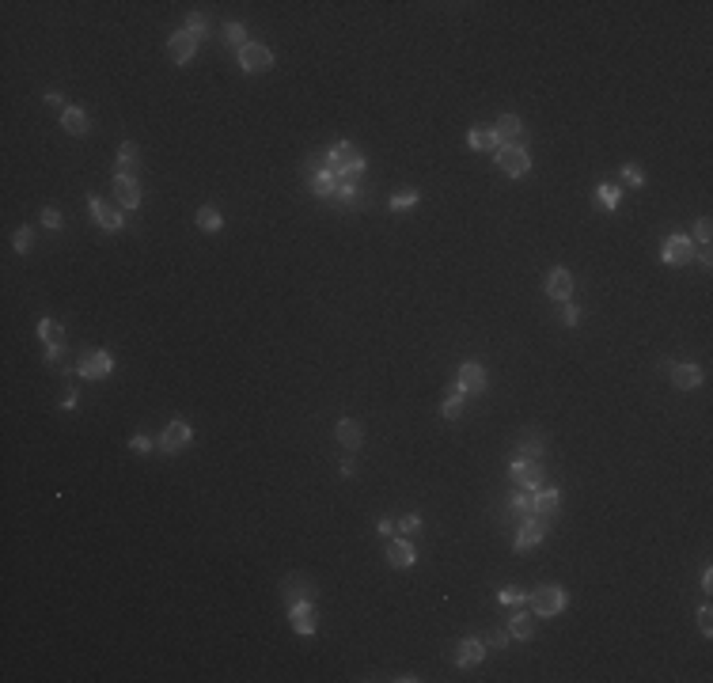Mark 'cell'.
I'll use <instances>...</instances> for the list:
<instances>
[{
  "label": "cell",
  "mask_w": 713,
  "mask_h": 683,
  "mask_svg": "<svg viewBox=\"0 0 713 683\" xmlns=\"http://www.w3.org/2000/svg\"><path fill=\"white\" fill-rule=\"evenodd\" d=\"M327 171H334V175H342L345 182H353L356 175L364 171V159H361V152H356L350 141H342V144H334V148H330Z\"/></svg>",
  "instance_id": "cell-1"
},
{
  "label": "cell",
  "mask_w": 713,
  "mask_h": 683,
  "mask_svg": "<svg viewBox=\"0 0 713 683\" xmlns=\"http://www.w3.org/2000/svg\"><path fill=\"white\" fill-rule=\"evenodd\" d=\"M508 471H513V482H516L520 490H539V486H542V463H539V460L520 456V460H516Z\"/></svg>",
  "instance_id": "cell-2"
},
{
  "label": "cell",
  "mask_w": 713,
  "mask_h": 683,
  "mask_svg": "<svg viewBox=\"0 0 713 683\" xmlns=\"http://www.w3.org/2000/svg\"><path fill=\"white\" fill-rule=\"evenodd\" d=\"M107 372H114V357H110L107 349L84 353V361H80V376H84V380H103Z\"/></svg>",
  "instance_id": "cell-3"
},
{
  "label": "cell",
  "mask_w": 713,
  "mask_h": 683,
  "mask_svg": "<svg viewBox=\"0 0 713 683\" xmlns=\"http://www.w3.org/2000/svg\"><path fill=\"white\" fill-rule=\"evenodd\" d=\"M565 607V592L562 589H554V585H547V589H539L531 596V612L539 615V619H547V615H558Z\"/></svg>",
  "instance_id": "cell-4"
},
{
  "label": "cell",
  "mask_w": 713,
  "mask_h": 683,
  "mask_svg": "<svg viewBox=\"0 0 713 683\" xmlns=\"http://www.w3.org/2000/svg\"><path fill=\"white\" fill-rule=\"evenodd\" d=\"M497 167L508 171V175H528L531 159H528V152H524L520 144H501L497 148Z\"/></svg>",
  "instance_id": "cell-5"
},
{
  "label": "cell",
  "mask_w": 713,
  "mask_h": 683,
  "mask_svg": "<svg viewBox=\"0 0 713 683\" xmlns=\"http://www.w3.org/2000/svg\"><path fill=\"white\" fill-rule=\"evenodd\" d=\"M273 65V53L266 50V46H255V42H247L239 50V69L243 72H266Z\"/></svg>",
  "instance_id": "cell-6"
},
{
  "label": "cell",
  "mask_w": 713,
  "mask_h": 683,
  "mask_svg": "<svg viewBox=\"0 0 713 683\" xmlns=\"http://www.w3.org/2000/svg\"><path fill=\"white\" fill-rule=\"evenodd\" d=\"M456 388L463 391V395H478V391H486V368L474 365V361H467V365L459 368V376H456Z\"/></svg>",
  "instance_id": "cell-7"
},
{
  "label": "cell",
  "mask_w": 713,
  "mask_h": 683,
  "mask_svg": "<svg viewBox=\"0 0 713 683\" xmlns=\"http://www.w3.org/2000/svg\"><path fill=\"white\" fill-rule=\"evenodd\" d=\"M691 254H694L691 236H671L668 247H664V262H671V266H683V262H691Z\"/></svg>",
  "instance_id": "cell-8"
},
{
  "label": "cell",
  "mask_w": 713,
  "mask_h": 683,
  "mask_svg": "<svg viewBox=\"0 0 713 683\" xmlns=\"http://www.w3.org/2000/svg\"><path fill=\"white\" fill-rule=\"evenodd\" d=\"M542 535H547V524H542V517L524 520V528L516 532V551H528V546L542 543Z\"/></svg>",
  "instance_id": "cell-9"
},
{
  "label": "cell",
  "mask_w": 713,
  "mask_h": 683,
  "mask_svg": "<svg viewBox=\"0 0 713 683\" xmlns=\"http://www.w3.org/2000/svg\"><path fill=\"white\" fill-rule=\"evenodd\" d=\"M167 50H171V58L178 65H186V61L194 58V50H198V35H190V31H178V35L167 42Z\"/></svg>",
  "instance_id": "cell-10"
},
{
  "label": "cell",
  "mask_w": 713,
  "mask_h": 683,
  "mask_svg": "<svg viewBox=\"0 0 713 683\" xmlns=\"http://www.w3.org/2000/svg\"><path fill=\"white\" fill-rule=\"evenodd\" d=\"M114 198L126 209L141 205V187H137V179H129V175H114Z\"/></svg>",
  "instance_id": "cell-11"
},
{
  "label": "cell",
  "mask_w": 713,
  "mask_h": 683,
  "mask_svg": "<svg viewBox=\"0 0 713 683\" xmlns=\"http://www.w3.org/2000/svg\"><path fill=\"white\" fill-rule=\"evenodd\" d=\"M92 216H95V221H99L107 232H118L121 224H126V221H121V213H118V209L110 205V202H103V198H95V202H92Z\"/></svg>",
  "instance_id": "cell-12"
},
{
  "label": "cell",
  "mask_w": 713,
  "mask_h": 683,
  "mask_svg": "<svg viewBox=\"0 0 713 683\" xmlns=\"http://www.w3.org/2000/svg\"><path fill=\"white\" fill-rule=\"evenodd\" d=\"M387 562H391V566H399V569H406V566H414V562H418V554H414V546H410L406 535L387 546Z\"/></svg>",
  "instance_id": "cell-13"
},
{
  "label": "cell",
  "mask_w": 713,
  "mask_h": 683,
  "mask_svg": "<svg viewBox=\"0 0 713 683\" xmlns=\"http://www.w3.org/2000/svg\"><path fill=\"white\" fill-rule=\"evenodd\" d=\"M547 293L554 296V300H569V293H573V273H569V270H550Z\"/></svg>",
  "instance_id": "cell-14"
},
{
  "label": "cell",
  "mask_w": 713,
  "mask_h": 683,
  "mask_svg": "<svg viewBox=\"0 0 713 683\" xmlns=\"http://www.w3.org/2000/svg\"><path fill=\"white\" fill-rule=\"evenodd\" d=\"M186 440H190V425L186 422H171L164 429V437H160V448H164V452H175V448H182Z\"/></svg>",
  "instance_id": "cell-15"
},
{
  "label": "cell",
  "mask_w": 713,
  "mask_h": 683,
  "mask_svg": "<svg viewBox=\"0 0 713 683\" xmlns=\"http://www.w3.org/2000/svg\"><path fill=\"white\" fill-rule=\"evenodd\" d=\"M493 133H497V144H513L516 137L524 133V122L516 114H501L497 126H493Z\"/></svg>",
  "instance_id": "cell-16"
},
{
  "label": "cell",
  "mask_w": 713,
  "mask_h": 683,
  "mask_svg": "<svg viewBox=\"0 0 713 683\" xmlns=\"http://www.w3.org/2000/svg\"><path fill=\"white\" fill-rule=\"evenodd\" d=\"M671 383H676L679 391H691L702 383V368L698 365H676L671 368Z\"/></svg>",
  "instance_id": "cell-17"
},
{
  "label": "cell",
  "mask_w": 713,
  "mask_h": 683,
  "mask_svg": "<svg viewBox=\"0 0 713 683\" xmlns=\"http://www.w3.org/2000/svg\"><path fill=\"white\" fill-rule=\"evenodd\" d=\"M486 657V646L478 638H467V641H459V653H456V664L459 668H471V664H478Z\"/></svg>",
  "instance_id": "cell-18"
},
{
  "label": "cell",
  "mask_w": 713,
  "mask_h": 683,
  "mask_svg": "<svg viewBox=\"0 0 713 683\" xmlns=\"http://www.w3.org/2000/svg\"><path fill=\"white\" fill-rule=\"evenodd\" d=\"M467 144H471L474 152H490V148H501V144H497V133H493V126H474V130L467 133Z\"/></svg>",
  "instance_id": "cell-19"
},
{
  "label": "cell",
  "mask_w": 713,
  "mask_h": 683,
  "mask_svg": "<svg viewBox=\"0 0 713 683\" xmlns=\"http://www.w3.org/2000/svg\"><path fill=\"white\" fill-rule=\"evenodd\" d=\"M315 607H311V600H296L293 604V626L300 634H315Z\"/></svg>",
  "instance_id": "cell-20"
},
{
  "label": "cell",
  "mask_w": 713,
  "mask_h": 683,
  "mask_svg": "<svg viewBox=\"0 0 713 683\" xmlns=\"http://www.w3.org/2000/svg\"><path fill=\"white\" fill-rule=\"evenodd\" d=\"M558 490L554 486H539L535 490V517H550V512H558Z\"/></svg>",
  "instance_id": "cell-21"
},
{
  "label": "cell",
  "mask_w": 713,
  "mask_h": 683,
  "mask_svg": "<svg viewBox=\"0 0 713 683\" xmlns=\"http://www.w3.org/2000/svg\"><path fill=\"white\" fill-rule=\"evenodd\" d=\"M508 634L513 638H520V641H528L531 634H535V612H520V615H513V623H508Z\"/></svg>",
  "instance_id": "cell-22"
},
{
  "label": "cell",
  "mask_w": 713,
  "mask_h": 683,
  "mask_svg": "<svg viewBox=\"0 0 713 683\" xmlns=\"http://www.w3.org/2000/svg\"><path fill=\"white\" fill-rule=\"evenodd\" d=\"M334 433H338V440H342L345 448H361V425H356L353 417H342Z\"/></svg>",
  "instance_id": "cell-23"
},
{
  "label": "cell",
  "mask_w": 713,
  "mask_h": 683,
  "mask_svg": "<svg viewBox=\"0 0 713 683\" xmlns=\"http://www.w3.org/2000/svg\"><path fill=\"white\" fill-rule=\"evenodd\" d=\"M61 126H65L72 137H84V133H87V114H84V110H76V107H69V110L61 114Z\"/></svg>",
  "instance_id": "cell-24"
},
{
  "label": "cell",
  "mask_w": 713,
  "mask_h": 683,
  "mask_svg": "<svg viewBox=\"0 0 713 683\" xmlns=\"http://www.w3.org/2000/svg\"><path fill=\"white\" fill-rule=\"evenodd\" d=\"M38 334H42V342L50 345V349H65V331L53 323V319H42V323H38Z\"/></svg>",
  "instance_id": "cell-25"
},
{
  "label": "cell",
  "mask_w": 713,
  "mask_h": 683,
  "mask_svg": "<svg viewBox=\"0 0 713 683\" xmlns=\"http://www.w3.org/2000/svg\"><path fill=\"white\" fill-rule=\"evenodd\" d=\"M513 512L520 520H531L535 517V490H520V494L513 497Z\"/></svg>",
  "instance_id": "cell-26"
},
{
  "label": "cell",
  "mask_w": 713,
  "mask_h": 683,
  "mask_svg": "<svg viewBox=\"0 0 713 683\" xmlns=\"http://www.w3.org/2000/svg\"><path fill=\"white\" fill-rule=\"evenodd\" d=\"M118 159H121V171H118V175H129V179H133V167H137V144H133V141H126V144H121V152H118Z\"/></svg>",
  "instance_id": "cell-27"
},
{
  "label": "cell",
  "mask_w": 713,
  "mask_h": 683,
  "mask_svg": "<svg viewBox=\"0 0 713 683\" xmlns=\"http://www.w3.org/2000/svg\"><path fill=\"white\" fill-rule=\"evenodd\" d=\"M311 187H315V194L327 198V194H334V190H338V175H334V171H319Z\"/></svg>",
  "instance_id": "cell-28"
},
{
  "label": "cell",
  "mask_w": 713,
  "mask_h": 683,
  "mask_svg": "<svg viewBox=\"0 0 713 683\" xmlns=\"http://www.w3.org/2000/svg\"><path fill=\"white\" fill-rule=\"evenodd\" d=\"M198 224H201L205 232H216L224 221H221V213H216L213 205H201V209H198Z\"/></svg>",
  "instance_id": "cell-29"
},
{
  "label": "cell",
  "mask_w": 713,
  "mask_h": 683,
  "mask_svg": "<svg viewBox=\"0 0 713 683\" xmlns=\"http://www.w3.org/2000/svg\"><path fill=\"white\" fill-rule=\"evenodd\" d=\"M619 194H622V190L615 187V182H603V187L596 190V202L603 209H615V205H619Z\"/></svg>",
  "instance_id": "cell-30"
},
{
  "label": "cell",
  "mask_w": 713,
  "mask_h": 683,
  "mask_svg": "<svg viewBox=\"0 0 713 683\" xmlns=\"http://www.w3.org/2000/svg\"><path fill=\"white\" fill-rule=\"evenodd\" d=\"M459 410H463V391H452L448 399H444V417H459Z\"/></svg>",
  "instance_id": "cell-31"
},
{
  "label": "cell",
  "mask_w": 713,
  "mask_h": 683,
  "mask_svg": "<svg viewBox=\"0 0 713 683\" xmlns=\"http://www.w3.org/2000/svg\"><path fill=\"white\" fill-rule=\"evenodd\" d=\"M520 456L539 460V456H542V440H539V437H524V440H520Z\"/></svg>",
  "instance_id": "cell-32"
},
{
  "label": "cell",
  "mask_w": 713,
  "mask_h": 683,
  "mask_svg": "<svg viewBox=\"0 0 713 683\" xmlns=\"http://www.w3.org/2000/svg\"><path fill=\"white\" fill-rule=\"evenodd\" d=\"M334 194L342 198V202H350V205H353V202H361V187H356V182H345V179H342V187H338Z\"/></svg>",
  "instance_id": "cell-33"
},
{
  "label": "cell",
  "mask_w": 713,
  "mask_h": 683,
  "mask_svg": "<svg viewBox=\"0 0 713 683\" xmlns=\"http://www.w3.org/2000/svg\"><path fill=\"white\" fill-rule=\"evenodd\" d=\"M410 205H418V190H406V194H395V198H391V209H395V213H402V209H410Z\"/></svg>",
  "instance_id": "cell-34"
},
{
  "label": "cell",
  "mask_w": 713,
  "mask_h": 683,
  "mask_svg": "<svg viewBox=\"0 0 713 683\" xmlns=\"http://www.w3.org/2000/svg\"><path fill=\"white\" fill-rule=\"evenodd\" d=\"M186 31L201 38V35H205V15H201V12H190V15H186Z\"/></svg>",
  "instance_id": "cell-35"
},
{
  "label": "cell",
  "mask_w": 713,
  "mask_h": 683,
  "mask_svg": "<svg viewBox=\"0 0 713 683\" xmlns=\"http://www.w3.org/2000/svg\"><path fill=\"white\" fill-rule=\"evenodd\" d=\"M224 35H228V42H232V46H239V50L247 46V42H243V38H247V31H243L239 23H228V27H224Z\"/></svg>",
  "instance_id": "cell-36"
},
{
  "label": "cell",
  "mask_w": 713,
  "mask_h": 683,
  "mask_svg": "<svg viewBox=\"0 0 713 683\" xmlns=\"http://www.w3.org/2000/svg\"><path fill=\"white\" fill-rule=\"evenodd\" d=\"M31 243H35L31 228H19V232H15V251H31Z\"/></svg>",
  "instance_id": "cell-37"
},
{
  "label": "cell",
  "mask_w": 713,
  "mask_h": 683,
  "mask_svg": "<svg viewBox=\"0 0 713 683\" xmlns=\"http://www.w3.org/2000/svg\"><path fill=\"white\" fill-rule=\"evenodd\" d=\"M524 600H528V596H524L520 589H505V592H501V604H513V607H520Z\"/></svg>",
  "instance_id": "cell-38"
},
{
  "label": "cell",
  "mask_w": 713,
  "mask_h": 683,
  "mask_svg": "<svg viewBox=\"0 0 713 683\" xmlns=\"http://www.w3.org/2000/svg\"><path fill=\"white\" fill-rule=\"evenodd\" d=\"M418 528H421V517H402V520H399V532H402V535H414Z\"/></svg>",
  "instance_id": "cell-39"
},
{
  "label": "cell",
  "mask_w": 713,
  "mask_h": 683,
  "mask_svg": "<svg viewBox=\"0 0 713 683\" xmlns=\"http://www.w3.org/2000/svg\"><path fill=\"white\" fill-rule=\"evenodd\" d=\"M42 224L46 228H61V213L58 209H42Z\"/></svg>",
  "instance_id": "cell-40"
},
{
  "label": "cell",
  "mask_w": 713,
  "mask_h": 683,
  "mask_svg": "<svg viewBox=\"0 0 713 683\" xmlns=\"http://www.w3.org/2000/svg\"><path fill=\"white\" fill-rule=\"evenodd\" d=\"M622 179H626L630 187H642V182H645V175L637 171V167H626V171H622Z\"/></svg>",
  "instance_id": "cell-41"
},
{
  "label": "cell",
  "mask_w": 713,
  "mask_h": 683,
  "mask_svg": "<svg viewBox=\"0 0 713 683\" xmlns=\"http://www.w3.org/2000/svg\"><path fill=\"white\" fill-rule=\"evenodd\" d=\"M710 615H713L710 607H702V612H698V626H702V634H713V619H710Z\"/></svg>",
  "instance_id": "cell-42"
},
{
  "label": "cell",
  "mask_w": 713,
  "mask_h": 683,
  "mask_svg": "<svg viewBox=\"0 0 713 683\" xmlns=\"http://www.w3.org/2000/svg\"><path fill=\"white\" fill-rule=\"evenodd\" d=\"M129 448H133V452H148L152 440H148V437H133V440H129Z\"/></svg>",
  "instance_id": "cell-43"
},
{
  "label": "cell",
  "mask_w": 713,
  "mask_h": 683,
  "mask_svg": "<svg viewBox=\"0 0 713 683\" xmlns=\"http://www.w3.org/2000/svg\"><path fill=\"white\" fill-rule=\"evenodd\" d=\"M710 232H713V228H710V221H698V243H702V247L710 243Z\"/></svg>",
  "instance_id": "cell-44"
},
{
  "label": "cell",
  "mask_w": 713,
  "mask_h": 683,
  "mask_svg": "<svg viewBox=\"0 0 713 683\" xmlns=\"http://www.w3.org/2000/svg\"><path fill=\"white\" fill-rule=\"evenodd\" d=\"M562 319H565V327H573V323H577V319H581V311H577V308H573V304H569V308L562 311Z\"/></svg>",
  "instance_id": "cell-45"
},
{
  "label": "cell",
  "mask_w": 713,
  "mask_h": 683,
  "mask_svg": "<svg viewBox=\"0 0 713 683\" xmlns=\"http://www.w3.org/2000/svg\"><path fill=\"white\" fill-rule=\"evenodd\" d=\"M376 532H379V535H391V532H395V524H391V520H379Z\"/></svg>",
  "instance_id": "cell-46"
},
{
  "label": "cell",
  "mask_w": 713,
  "mask_h": 683,
  "mask_svg": "<svg viewBox=\"0 0 713 683\" xmlns=\"http://www.w3.org/2000/svg\"><path fill=\"white\" fill-rule=\"evenodd\" d=\"M508 638H513V634H505V630H497V634H493V646H508Z\"/></svg>",
  "instance_id": "cell-47"
}]
</instances>
